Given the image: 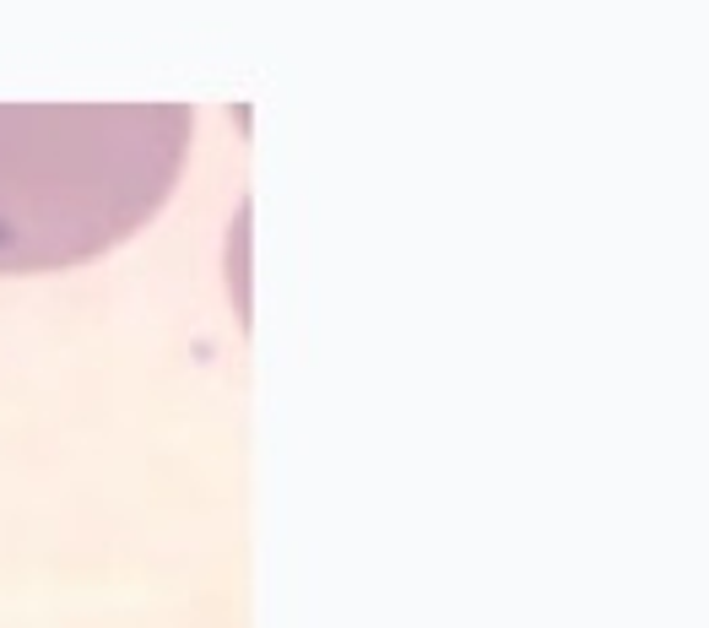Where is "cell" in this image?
I'll use <instances>...</instances> for the list:
<instances>
[{
	"label": "cell",
	"mask_w": 709,
	"mask_h": 628,
	"mask_svg": "<svg viewBox=\"0 0 709 628\" xmlns=\"http://www.w3.org/2000/svg\"><path fill=\"white\" fill-rule=\"evenodd\" d=\"M184 136V109H0V277L120 250L173 196Z\"/></svg>",
	"instance_id": "1"
}]
</instances>
